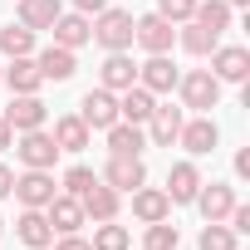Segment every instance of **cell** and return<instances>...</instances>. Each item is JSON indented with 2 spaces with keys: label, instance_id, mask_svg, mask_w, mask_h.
I'll list each match as a JSON object with an SVG mask.
<instances>
[{
  "label": "cell",
  "instance_id": "obj_1",
  "mask_svg": "<svg viewBox=\"0 0 250 250\" xmlns=\"http://www.w3.org/2000/svg\"><path fill=\"white\" fill-rule=\"evenodd\" d=\"M93 40L108 49V54H118V49H133V15L128 10H98L93 15Z\"/></svg>",
  "mask_w": 250,
  "mask_h": 250
},
{
  "label": "cell",
  "instance_id": "obj_2",
  "mask_svg": "<svg viewBox=\"0 0 250 250\" xmlns=\"http://www.w3.org/2000/svg\"><path fill=\"white\" fill-rule=\"evenodd\" d=\"M177 88H182V103L196 108V113H211V108L221 103V79H216L211 69H191V74H182Z\"/></svg>",
  "mask_w": 250,
  "mask_h": 250
},
{
  "label": "cell",
  "instance_id": "obj_3",
  "mask_svg": "<svg viewBox=\"0 0 250 250\" xmlns=\"http://www.w3.org/2000/svg\"><path fill=\"white\" fill-rule=\"evenodd\" d=\"M15 152H20V162H25V167H40V172H49V167L59 162V143H54L44 128H35V133H20Z\"/></svg>",
  "mask_w": 250,
  "mask_h": 250
},
{
  "label": "cell",
  "instance_id": "obj_4",
  "mask_svg": "<svg viewBox=\"0 0 250 250\" xmlns=\"http://www.w3.org/2000/svg\"><path fill=\"white\" fill-rule=\"evenodd\" d=\"M44 118H49V108L40 103V93H15L10 108H5L10 133H35V128H44Z\"/></svg>",
  "mask_w": 250,
  "mask_h": 250
},
{
  "label": "cell",
  "instance_id": "obj_5",
  "mask_svg": "<svg viewBox=\"0 0 250 250\" xmlns=\"http://www.w3.org/2000/svg\"><path fill=\"white\" fill-rule=\"evenodd\" d=\"M133 40H138L147 54H167V49H172V40H177V30H172V20H162V15L152 10V15L133 20Z\"/></svg>",
  "mask_w": 250,
  "mask_h": 250
},
{
  "label": "cell",
  "instance_id": "obj_6",
  "mask_svg": "<svg viewBox=\"0 0 250 250\" xmlns=\"http://www.w3.org/2000/svg\"><path fill=\"white\" fill-rule=\"evenodd\" d=\"M211 74H216L221 83H245V79H250V49H240V44L211 49Z\"/></svg>",
  "mask_w": 250,
  "mask_h": 250
},
{
  "label": "cell",
  "instance_id": "obj_7",
  "mask_svg": "<svg viewBox=\"0 0 250 250\" xmlns=\"http://www.w3.org/2000/svg\"><path fill=\"white\" fill-rule=\"evenodd\" d=\"M25 206H35V211H44L49 201H54V177L49 172H40V167H25V177H15V187H10Z\"/></svg>",
  "mask_w": 250,
  "mask_h": 250
},
{
  "label": "cell",
  "instance_id": "obj_8",
  "mask_svg": "<svg viewBox=\"0 0 250 250\" xmlns=\"http://www.w3.org/2000/svg\"><path fill=\"white\" fill-rule=\"evenodd\" d=\"M79 118L88 123V128H113V123H118V93H108V88H88L83 103H79Z\"/></svg>",
  "mask_w": 250,
  "mask_h": 250
},
{
  "label": "cell",
  "instance_id": "obj_9",
  "mask_svg": "<svg viewBox=\"0 0 250 250\" xmlns=\"http://www.w3.org/2000/svg\"><path fill=\"white\" fill-rule=\"evenodd\" d=\"M103 182H108L113 191H138V187L147 182V167H143V157H108Z\"/></svg>",
  "mask_w": 250,
  "mask_h": 250
},
{
  "label": "cell",
  "instance_id": "obj_10",
  "mask_svg": "<svg viewBox=\"0 0 250 250\" xmlns=\"http://www.w3.org/2000/svg\"><path fill=\"white\" fill-rule=\"evenodd\" d=\"M177 64L167 59V54H152L147 64H138V83L147 88V93H167V88H177Z\"/></svg>",
  "mask_w": 250,
  "mask_h": 250
},
{
  "label": "cell",
  "instance_id": "obj_11",
  "mask_svg": "<svg viewBox=\"0 0 250 250\" xmlns=\"http://www.w3.org/2000/svg\"><path fill=\"white\" fill-rule=\"evenodd\" d=\"M133 216H138L143 226H152V221H167V216H172V196L143 182V187L133 191Z\"/></svg>",
  "mask_w": 250,
  "mask_h": 250
},
{
  "label": "cell",
  "instance_id": "obj_12",
  "mask_svg": "<svg viewBox=\"0 0 250 250\" xmlns=\"http://www.w3.org/2000/svg\"><path fill=\"white\" fill-rule=\"evenodd\" d=\"M98 79H103V88H108V93H123V88H133V83H138V64L128 59V49H118V54H108V59H103Z\"/></svg>",
  "mask_w": 250,
  "mask_h": 250
},
{
  "label": "cell",
  "instance_id": "obj_13",
  "mask_svg": "<svg viewBox=\"0 0 250 250\" xmlns=\"http://www.w3.org/2000/svg\"><path fill=\"white\" fill-rule=\"evenodd\" d=\"M216 123L211 118H191V123H182V133H177V143L191 152V157H206V152H216Z\"/></svg>",
  "mask_w": 250,
  "mask_h": 250
},
{
  "label": "cell",
  "instance_id": "obj_14",
  "mask_svg": "<svg viewBox=\"0 0 250 250\" xmlns=\"http://www.w3.org/2000/svg\"><path fill=\"white\" fill-rule=\"evenodd\" d=\"M108 133V152L113 157H143V147H147V138H143V128L138 123H113V128H103Z\"/></svg>",
  "mask_w": 250,
  "mask_h": 250
},
{
  "label": "cell",
  "instance_id": "obj_15",
  "mask_svg": "<svg viewBox=\"0 0 250 250\" xmlns=\"http://www.w3.org/2000/svg\"><path fill=\"white\" fill-rule=\"evenodd\" d=\"M79 206H83V221H113V216H118V191H113L108 182H93V187L79 196Z\"/></svg>",
  "mask_w": 250,
  "mask_h": 250
},
{
  "label": "cell",
  "instance_id": "obj_16",
  "mask_svg": "<svg viewBox=\"0 0 250 250\" xmlns=\"http://www.w3.org/2000/svg\"><path fill=\"white\" fill-rule=\"evenodd\" d=\"M152 108H157V93H147L143 83L123 88V98H118V118H123V123H138V128L152 118Z\"/></svg>",
  "mask_w": 250,
  "mask_h": 250
},
{
  "label": "cell",
  "instance_id": "obj_17",
  "mask_svg": "<svg viewBox=\"0 0 250 250\" xmlns=\"http://www.w3.org/2000/svg\"><path fill=\"white\" fill-rule=\"evenodd\" d=\"M182 108H172V103H157L152 108V118H147V133H152V143L157 147H172L177 143V133H182Z\"/></svg>",
  "mask_w": 250,
  "mask_h": 250
},
{
  "label": "cell",
  "instance_id": "obj_18",
  "mask_svg": "<svg viewBox=\"0 0 250 250\" xmlns=\"http://www.w3.org/2000/svg\"><path fill=\"white\" fill-rule=\"evenodd\" d=\"M0 79L10 83V93H40V83H44V74H40V64L30 54L10 59V69H0Z\"/></svg>",
  "mask_w": 250,
  "mask_h": 250
},
{
  "label": "cell",
  "instance_id": "obj_19",
  "mask_svg": "<svg viewBox=\"0 0 250 250\" xmlns=\"http://www.w3.org/2000/svg\"><path fill=\"white\" fill-rule=\"evenodd\" d=\"M196 206H201V216L206 221H226L230 216V206H235V191L226 187V182H201V191H196Z\"/></svg>",
  "mask_w": 250,
  "mask_h": 250
},
{
  "label": "cell",
  "instance_id": "obj_20",
  "mask_svg": "<svg viewBox=\"0 0 250 250\" xmlns=\"http://www.w3.org/2000/svg\"><path fill=\"white\" fill-rule=\"evenodd\" d=\"M44 216H49V226H54L59 235H69V230L83 226V206H79V196H69V191H64V196L54 191V201L44 206Z\"/></svg>",
  "mask_w": 250,
  "mask_h": 250
},
{
  "label": "cell",
  "instance_id": "obj_21",
  "mask_svg": "<svg viewBox=\"0 0 250 250\" xmlns=\"http://www.w3.org/2000/svg\"><path fill=\"white\" fill-rule=\"evenodd\" d=\"M15 235L30 245V250H44L49 240H54V226H49V216L44 211H35V206H25V216L15 221Z\"/></svg>",
  "mask_w": 250,
  "mask_h": 250
},
{
  "label": "cell",
  "instance_id": "obj_22",
  "mask_svg": "<svg viewBox=\"0 0 250 250\" xmlns=\"http://www.w3.org/2000/svg\"><path fill=\"white\" fill-rule=\"evenodd\" d=\"M88 133H93V128H88L79 113H64V118L54 123V133H49V138L59 143V152H83V147H88Z\"/></svg>",
  "mask_w": 250,
  "mask_h": 250
},
{
  "label": "cell",
  "instance_id": "obj_23",
  "mask_svg": "<svg viewBox=\"0 0 250 250\" xmlns=\"http://www.w3.org/2000/svg\"><path fill=\"white\" fill-rule=\"evenodd\" d=\"M49 30H54V44H64V49H79V44L93 40V25H88V15H79V10H74V15H59Z\"/></svg>",
  "mask_w": 250,
  "mask_h": 250
},
{
  "label": "cell",
  "instance_id": "obj_24",
  "mask_svg": "<svg viewBox=\"0 0 250 250\" xmlns=\"http://www.w3.org/2000/svg\"><path fill=\"white\" fill-rule=\"evenodd\" d=\"M196 191H201V172H196L191 162H177V167L167 172V196H172L177 206H187V201H196Z\"/></svg>",
  "mask_w": 250,
  "mask_h": 250
},
{
  "label": "cell",
  "instance_id": "obj_25",
  "mask_svg": "<svg viewBox=\"0 0 250 250\" xmlns=\"http://www.w3.org/2000/svg\"><path fill=\"white\" fill-rule=\"evenodd\" d=\"M40 74L44 79H54V83H64V79H74V69H79V59H74V49H64V44H49L40 59Z\"/></svg>",
  "mask_w": 250,
  "mask_h": 250
},
{
  "label": "cell",
  "instance_id": "obj_26",
  "mask_svg": "<svg viewBox=\"0 0 250 250\" xmlns=\"http://www.w3.org/2000/svg\"><path fill=\"white\" fill-rule=\"evenodd\" d=\"M59 15H64L59 0H20V25L25 30H49Z\"/></svg>",
  "mask_w": 250,
  "mask_h": 250
},
{
  "label": "cell",
  "instance_id": "obj_27",
  "mask_svg": "<svg viewBox=\"0 0 250 250\" xmlns=\"http://www.w3.org/2000/svg\"><path fill=\"white\" fill-rule=\"evenodd\" d=\"M230 15H235V10L226 5V0H196V10H191V20L206 25V30H216V35L230 25Z\"/></svg>",
  "mask_w": 250,
  "mask_h": 250
},
{
  "label": "cell",
  "instance_id": "obj_28",
  "mask_svg": "<svg viewBox=\"0 0 250 250\" xmlns=\"http://www.w3.org/2000/svg\"><path fill=\"white\" fill-rule=\"evenodd\" d=\"M182 25H187V30H182V49H187V54H211V49H216V40H221L216 30H206V25H196V20H182Z\"/></svg>",
  "mask_w": 250,
  "mask_h": 250
},
{
  "label": "cell",
  "instance_id": "obj_29",
  "mask_svg": "<svg viewBox=\"0 0 250 250\" xmlns=\"http://www.w3.org/2000/svg\"><path fill=\"white\" fill-rule=\"evenodd\" d=\"M30 49H35V30H25V25H5V30H0V54L20 59Z\"/></svg>",
  "mask_w": 250,
  "mask_h": 250
},
{
  "label": "cell",
  "instance_id": "obj_30",
  "mask_svg": "<svg viewBox=\"0 0 250 250\" xmlns=\"http://www.w3.org/2000/svg\"><path fill=\"white\" fill-rule=\"evenodd\" d=\"M128 245H133L128 226H113V221H98V230H93V250H128Z\"/></svg>",
  "mask_w": 250,
  "mask_h": 250
},
{
  "label": "cell",
  "instance_id": "obj_31",
  "mask_svg": "<svg viewBox=\"0 0 250 250\" xmlns=\"http://www.w3.org/2000/svg\"><path fill=\"white\" fill-rule=\"evenodd\" d=\"M196 245H201V250H235V230H230L226 221H206V230H201Z\"/></svg>",
  "mask_w": 250,
  "mask_h": 250
},
{
  "label": "cell",
  "instance_id": "obj_32",
  "mask_svg": "<svg viewBox=\"0 0 250 250\" xmlns=\"http://www.w3.org/2000/svg\"><path fill=\"white\" fill-rule=\"evenodd\" d=\"M182 245V230L177 226H167V221H152L147 226V245L143 250H177Z\"/></svg>",
  "mask_w": 250,
  "mask_h": 250
},
{
  "label": "cell",
  "instance_id": "obj_33",
  "mask_svg": "<svg viewBox=\"0 0 250 250\" xmlns=\"http://www.w3.org/2000/svg\"><path fill=\"white\" fill-rule=\"evenodd\" d=\"M191 10H196V0H157V15H162V20H172V25L191 20Z\"/></svg>",
  "mask_w": 250,
  "mask_h": 250
},
{
  "label": "cell",
  "instance_id": "obj_34",
  "mask_svg": "<svg viewBox=\"0 0 250 250\" xmlns=\"http://www.w3.org/2000/svg\"><path fill=\"white\" fill-rule=\"evenodd\" d=\"M93 182H98V177H93L88 167H69V172H64V191H69V196H83Z\"/></svg>",
  "mask_w": 250,
  "mask_h": 250
},
{
  "label": "cell",
  "instance_id": "obj_35",
  "mask_svg": "<svg viewBox=\"0 0 250 250\" xmlns=\"http://www.w3.org/2000/svg\"><path fill=\"white\" fill-rule=\"evenodd\" d=\"M59 250H93V245H88V240H83V235H79V230H69V235H64V240H59Z\"/></svg>",
  "mask_w": 250,
  "mask_h": 250
},
{
  "label": "cell",
  "instance_id": "obj_36",
  "mask_svg": "<svg viewBox=\"0 0 250 250\" xmlns=\"http://www.w3.org/2000/svg\"><path fill=\"white\" fill-rule=\"evenodd\" d=\"M74 10L79 15H98V10H108V0H74Z\"/></svg>",
  "mask_w": 250,
  "mask_h": 250
},
{
  "label": "cell",
  "instance_id": "obj_37",
  "mask_svg": "<svg viewBox=\"0 0 250 250\" xmlns=\"http://www.w3.org/2000/svg\"><path fill=\"white\" fill-rule=\"evenodd\" d=\"M10 187H15V172H10L5 162H0V201H5V196H10Z\"/></svg>",
  "mask_w": 250,
  "mask_h": 250
},
{
  "label": "cell",
  "instance_id": "obj_38",
  "mask_svg": "<svg viewBox=\"0 0 250 250\" xmlns=\"http://www.w3.org/2000/svg\"><path fill=\"white\" fill-rule=\"evenodd\" d=\"M235 172H240V177H250V147H240V152H235Z\"/></svg>",
  "mask_w": 250,
  "mask_h": 250
},
{
  "label": "cell",
  "instance_id": "obj_39",
  "mask_svg": "<svg viewBox=\"0 0 250 250\" xmlns=\"http://www.w3.org/2000/svg\"><path fill=\"white\" fill-rule=\"evenodd\" d=\"M0 147H15V133H10V123L0 118Z\"/></svg>",
  "mask_w": 250,
  "mask_h": 250
},
{
  "label": "cell",
  "instance_id": "obj_40",
  "mask_svg": "<svg viewBox=\"0 0 250 250\" xmlns=\"http://www.w3.org/2000/svg\"><path fill=\"white\" fill-rule=\"evenodd\" d=\"M226 5H230V10H235V5H250V0H226Z\"/></svg>",
  "mask_w": 250,
  "mask_h": 250
},
{
  "label": "cell",
  "instance_id": "obj_41",
  "mask_svg": "<svg viewBox=\"0 0 250 250\" xmlns=\"http://www.w3.org/2000/svg\"><path fill=\"white\" fill-rule=\"evenodd\" d=\"M0 230H5V221H0Z\"/></svg>",
  "mask_w": 250,
  "mask_h": 250
}]
</instances>
